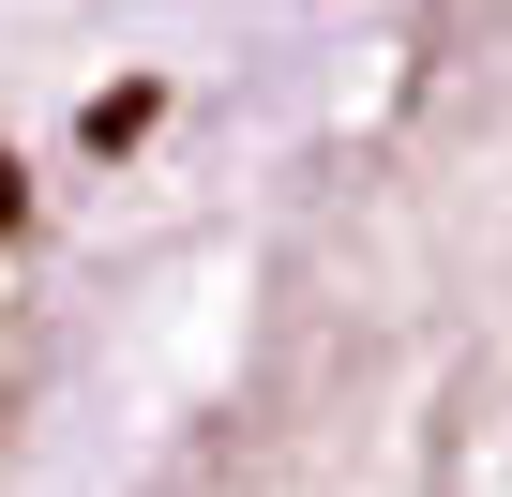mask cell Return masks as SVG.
I'll use <instances>...</instances> for the list:
<instances>
[{
	"label": "cell",
	"mask_w": 512,
	"mask_h": 497,
	"mask_svg": "<svg viewBox=\"0 0 512 497\" xmlns=\"http://www.w3.org/2000/svg\"><path fill=\"white\" fill-rule=\"evenodd\" d=\"M151 106H166V91H91V151H136V136H151Z\"/></svg>",
	"instance_id": "1"
},
{
	"label": "cell",
	"mask_w": 512,
	"mask_h": 497,
	"mask_svg": "<svg viewBox=\"0 0 512 497\" xmlns=\"http://www.w3.org/2000/svg\"><path fill=\"white\" fill-rule=\"evenodd\" d=\"M16 196H31V181H16V151H0V226H16Z\"/></svg>",
	"instance_id": "2"
}]
</instances>
